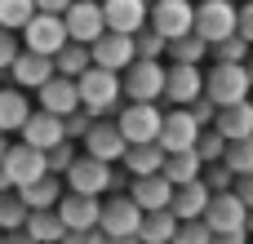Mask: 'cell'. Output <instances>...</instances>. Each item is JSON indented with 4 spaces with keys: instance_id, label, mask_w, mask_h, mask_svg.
I'll return each instance as SVG.
<instances>
[{
    "instance_id": "10",
    "label": "cell",
    "mask_w": 253,
    "mask_h": 244,
    "mask_svg": "<svg viewBox=\"0 0 253 244\" xmlns=\"http://www.w3.org/2000/svg\"><path fill=\"white\" fill-rule=\"evenodd\" d=\"M151 27H156L165 40L191 36V31H196V4H191V0H156V4H151Z\"/></svg>"
},
{
    "instance_id": "44",
    "label": "cell",
    "mask_w": 253,
    "mask_h": 244,
    "mask_svg": "<svg viewBox=\"0 0 253 244\" xmlns=\"http://www.w3.org/2000/svg\"><path fill=\"white\" fill-rule=\"evenodd\" d=\"M89 129H93V116H89L84 107H80L76 116H67V138H71V142H84V138H89Z\"/></svg>"
},
{
    "instance_id": "41",
    "label": "cell",
    "mask_w": 253,
    "mask_h": 244,
    "mask_svg": "<svg viewBox=\"0 0 253 244\" xmlns=\"http://www.w3.org/2000/svg\"><path fill=\"white\" fill-rule=\"evenodd\" d=\"M173 244H213V231H209L205 218H196V222H182V227H178Z\"/></svg>"
},
{
    "instance_id": "3",
    "label": "cell",
    "mask_w": 253,
    "mask_h": 244,
    "mask_svg": "<svg viewBox=\"0 0 253 244\" xmlns=\"http://www.w3.org/2000/svg\"><path fill=\"white\" fill-rule=\"evenodd\" d=\"M116 124H120V133H125L129 147H138V142H160L165 111H160L156 102H125L120 116H116Z\"/></svg>"
},
{
    "instance_id": "31",
    "label": "cell",
    "mask_w": 253,
    "mask_h": 244,
    "mask_svg": "<svg viewBox=\"0 0 253 244\" xmlns=\"http://www.w3.org/2000/svg\"><path fill=\"white\" fill-rule=\"evenodd\" d=\"M178 227H182V222H178L173 209H156V213L142 218V231H138V236H142V244H173Z\"/></svg>"
},
{
    "instance_id": "40",
    "label": "cell",
    "mask_w": 253,
    "mask_h": 244,
    "mask_svg": "<svg viewBox=\"0 0 253 244\" xmlns=\"http://www.w3.org/2000/svg\"><path fill=\"white\" fill-rule=\"evenodd\" d=\"M76 160H80V151H76V142L67 138V142H58V147L49 151V173H62V178H67V169H71Z\"/></svg>"
},
{
    "instance_id": "53",
    "label": "cell",
    "mask_w": 253,
    "mask_h": 244,
    "mask_svg": "<svg viewBox=\"0 0 253 244\" xmlns=\"http://www.w3.org/2000/svg\"><path fill=\"white\" fill-rule=\"evenodd\" d=\"M9 147H13V142H9V133H0V164H4V156H9Z\"/></svg>"
},
{
    "instance_id": "8",
    "label": "cell",
    "mask_w": 253,
    "mask_h": 244,
    "mask_svg": "<svg viewBox=\"0 0 253 244\" xmlns=\"http://www.w3.org/2000/svg\"><path fill=\"white\" fill-rule=\"evenodd\" d=\"M62 22H67V36H71V40H80V44H98V40L107 36L102 0H76V4L62 13Z\"/></svg>"
},
{
    "instance_id": "54",
    "label": "cell",
    "mask_w": 253,
    "mask_h": 244,
    "mask_svg": "<svg viewBox=\"0 0 253 244\" xmlns=\"http://www.w3.org/2000/svg\"><path fill=\"white\" fill-rule=\"evenodd\" d=\"M245 71H249V80H253V58H249V62H245Z\"/></svg>"
},
{
    "instance_id": "25",
    "label": "cell",
    "mask_w": 253,
    "mask_h": 244,
    "mask_svg": "<svg viewBox=\"0 0 253 244\" xmlns=\"http://www.w3.org/2000/svg\"><path fill=\"white\" fill-rule=\"evenodd\" d=\"M209 200H213V191H209V187H205V178H200V182H187V187H178L169 209L178 213V222H196V218H205Z\"/></svg>"
},
{
    "instance_id": "1",
    "label": "cell",
    "mask_w": 253,
    "mask_h": 244,
    "mask_svg": "<svg viewBox=\"0 0 253 244\" xmlns=\"http://www.w3.org/2000/svg\"><path fill=\"white\" fill-rule=\"evenodd\" d=\"M76 84H80V107H84L93 120H111V116H120L125 80H120L116 71H107V67H89Z\"/></svg>"
},
{
    "instance_id": "26",
    "label": "cell",
    "mask_w": 253,
    "mask_h": 244,
    "mask_svg": "<svg viewBox=\"0 0 253 244\" xmlns=\"http://www.w3.org/2000/svg\"><path fill=\"white\" fill-rule=\"evenodd\" d=\"M31 102H27V89H0V133H22V124L31 120Z\"/></svg>"
},
{
    "instance_id": "17",
    "label": "cell",
    "mask_w": 253,
    "mask_h": 244,
    "mask_svg": "<svg viewBox=\"0 0 253 244\" xmlns=\"http://www.w3.org/2000/svg\"><path fill=\"white\" fill-rule=\"evenodd\" d=\"M22 142L49 156L58 142H67V120H62V116H53V111H40V107H36V111H31V120L22 124Z\"/></svg>"
},
{
    "instance_id": "6",
    "label": "cell",
    "mask_w": 253,
    "mask_h": 244,
    "mask_svg": "<svg viewBox=\"0 0 253 244\" xmlns=\"http://www.w3.org/2000/svg\"><path fill=\"white\" fill-rule=\"evenodd\" d=\"M67 40H71V36H67L62 13H36V18L22 27V49H31V53H49V58H58V49H62Z\"/></svg>"
},
{
    "instance_id": "34",
    "label": "cell",
    "mask_w": 253,
    "mask_h": 244,
    "mask_svg": "<svg viewBox=\"0 0 253 244\" xmlns=\"http://www.w3.org/2000/svg\"><path fill=\"white\" fill-rule=\"evenodd\" d=\"M36 13H40L36 0H0V27H9V31H22Z\"/></svg>"
},
{
    "instance_id": "16",
    "label": "cell",
    "mask_w": 253,
    "mask_h": 244,
    "mask_svg": "<svg viewBox=\"0 0 253 244\" xmlns=\"http://www.w3.org/2000/svg\"><path fill=\"white\" fill-rule=\"evenodd\" d=\"M205 98V71L200 67H182V62H169V80H165V102L173 107H191Z\"/></svg>"
},
{
    "instance_id": "51",
    "label": "cell",
    "mask_w": 253,
    "mask_h": 244,
    "mask_svg": "<svg viewBox=\"0 0 253 244\" xmlns=\"http://www.w3.org/2000/svg\"><path fill=\"white\" fill-rule=\"evenodd\" d=\"M9 191H18V187H13V178L4 173V164H0V196H9Z\"/></svg>"
},
{
    "instance_id": "47",
    "label": "cell",
    "mask_w": 253,
    "mask_h": 244,
    "mask_svg": "<svg viewBox=\"0 0 253 244\" xmlns=\"http://www.w3.org/2000/svg\"><path fill=\"white\" fill-rule=\"evenodd\" d=\"M71 4H76V0H36V9H40V13H67Z\"/></svg>"
},
{
    "instance_id": "13",
    "label": "cell",
    "mask_w": 253,
    "mask_h": 244,
    "mask_svg": "<svg viewBox=\"0 0 253 244\" xmlns=\"http://www.w3.org/2000/svg\"><path fill=\"white\" fill-rule=\"evenodd\" d=\"M80 147H84V156L107 160V164H120L125 151H129V142H125V133H120L116 120H93V129H89V138H84Z\"/></svg>"
},
{
    "instance_id": "7",
    "label": "cell",
    "mask_w": 253,
    "mask_h": 244,
    "mask_svg": "<svg viewBox=\"0 0 253 244\" xmlns=\"http://www.w3.org/2000/svg\"><path fill=\"white\" fill-rule=\"evenodd\" d=\"M111 182H116V164L93 160V156H84V151H80V160L67 169V191H80V196H102V191H111Z\"/></svg>"
},
{
    "instance_id": "29",
    "label": "cell",
    "mask_w": 253,
    "mask_h": 244,
    "mask_svg": "<svg viewBox=\"0 0 253 244\" xmlns=\"http://www.w3.org/2000/svg\"><path fill=\"white\" fill-rule=\"evenodd\" d=\"M58 76H67V80H80L89 67H93V44H80V40H67L62 49H58Z\"/></svg>"
},
{
    "instance_id": "18",
    "label": "cell",
    "mask_w": 253,
    "mask_h": 244,
    "mask_svg": "<svg viewBox=\"0 0 253 244\" xmlns=\"http://www.w3.org/2000/svg\"><path fill=\"white\" fill-rule=\"evenodd\" d=\"M36 107L40 111H53V116H76L80 111V84L76 80H67V76H53L49 84H40L36 89Z\"/></svg>"
},
{
    "instance_id": "49",
    "label": "cell",
    "mask_w": 253,
    "mask_h": 244,
    "mask_svg": "<svg viewBox=\"0 0 253 244\" xmlns=\"http://www.w3.org/2000/svg\"><path fill=\"white\" fill-rule=\"evenodd\" d=\"M213 244H253L249 231H227V236H213Z\"/></svg>"
},
{
    "instance_id": "37",
    "label": "cell",
    "mask_w": 253,
    "mask_h": 244,
    "mask_svg": "<svg viewBox=\"0 0 253 244\" xmlns=\"http://www.w3.org/2000/svg\"><path fill=\"white\" fill-rule=\"evenodd\" d=\"M227 147H231V142L218 133V124H213V129H205V133H200V142H196V151H200V160H205V164H222V160H227Z\"/></svg>"
},
{
    "instance_id": "15",
    "label": "cell",
    "mask_w": 253,
    "mask_h": 244,
    "mask_svg": "<svg viewBox=\"0 0 253 244\" xmlns=\"http://www.w3.org/2000/svg\"><path fill=\"white\" fill-rule=\"evenodd\" d=\"M133 62H138V49H133V36H125V31H107L93 44V67H107V71L125 76Z\"/></svg>"
},
{
    "instance_id": "42",
    "label": "cell",
    "mask_w": 253,
    "mask_h": 244,
    "mask_svg": "<svg viewBox=\"0 0 253 244\" xmlns=\"http://www.w3.org/2000/svg\"><path fill=\"white\" fill-rule=\"evenodd\" d=\"M18 53H22V40H18V31H9V27H0V71H4V76L13 71V62H18Z\"/></svg>"
},
{
    "instance_id": "39",
    "label": "cell",
    "mask_w": 253,
    "mask_h": 244,
    "mask_svg": "<svg viewBox=\"0 0 253 244\" xmlns=\"http://www.w3.org/2000/svg\"><path fill=\"white\" fill-rule=\"evenodd\" d=\"M236 173L227 169V164H205V187L213 191V196H227V191H236Z\"/></svg>"
},
{
    "instance_id": "5",
    "label": "cell",
    "mask_w": 253,
    "mask_h": 244,
    "mask_svg": "<svg viewBox=\"0 0 253 244\" xmlns=\"http://www.w3.org/2000/svg\"><path fill=\"white\" fill-rule=\"evenodd\" d=\"M120 80H125V98H129V102H160V98H165L169 67H165V62H147V58H138Z\"/></svg>"
},
{
    "instance_id": "4",
    "label": "cell",
    "mask_w": 253,
    "mask_h": 244,
    "mask_svg": "<svg viewBox=\"0 0 253 244\" xmlns=\"http://www.w3.org/2000/svg\"><path fill=\"white\" fill-rule=\"evenodd\" d=\"M236 31H240V9H236L231 0H200V4H196V36H205L209 49H213L218 40L236 36Z\"/></svg>"
},
{
    "instance_id": "9",
    "label": "cell",
    "mask_w": 253,
    "mask_h": 244,
    "mask_svg": "<svg viewBox=\"0 0 253 244\" xmlns=\"http://www.w3.org/2000/svg\"><path fill=\"white\" fill-rule=\"evenodd\" d=\"M200 120L191 116V107H173V111H165V129H160V147L173 156V151H196V142H200Z\"/></svg>"
},
{
    "instance_id": "27",
    "label": "cell",
    "mask_w": 253,
    "mask_h": 244,
    "mask_svg": "<svg viewBox=\"0 0 253 244\" xmlns=\"http://www.w3.org/2000/svg\"><path fill=\"white\" fill-rule=\"evenodd\" d=\"M218 133H222L227 142L253 138V98H249V102H236V107H222V111H218Z\"/></svg>"
},
{
    "instance_id": "38",
    "label": "cell",
    "mask_w": 253,
    "mask_h": 244,
    "mask_svg": "<svg viewBox=\"0 0 253 244\" xmlns=\"http://www.w3.org/2000/svg\"><path fill=\"white\" fill-rule=\"evenodd\" d=\"M236 178H245V173H253V138H240V142H231L227 147V160H222Z\"/></svg>"
},
{
    "instance_id": "55",
    "label": "cell",
    "mask_w": 253,
    "mask_h": 244,
    "mask_svg": "<svg viewBox=\"0 0 253 244\" xmlns=\"http://www.w3.org/2000/svg\"><path fill=\"white\" fill-rule=\"evenodd\" d=\"M249 236H253V209H249Z\"/></svg>"
},
{
    "instance_id": "30",
    "label": "cell",
    "mask_w": 253,
    "mask_h": 244,
    "mask_svg": "<svg viewBox=\"0 0 253 244\" xmlns=\"http://www.w3.org/2000/svg\"><path fill=\"white\" fill-rule=\"evenodd\" d=\"M165 178H169L173 187L200 182V178H205V160H200V151H173V156L165 160Z\"/></svg>"
},
{
    "instance_id": "48",
    "label": "cell",
    "mask_w": 253,
    "mask_h": 244,
    "mask_svg": "<svg viewBox=\"0 0 253 244\" xmlns=\"http://www.w3.org/2000/svg\"><path fill=\"white\" fill-rule=\"evenodd\" d=\"M236 196H240V200H245V204L253 209V173H245V178L236 182Z\"/></svg>"
},
{
    "instance_id": "56",
    "label": "cell",
    "mask_w": 253,
    "mask_h": 244,
    "mask_svg": "<svg viewBox=\"0 0 253 244\" xmlns=\"http://www.w3.org/2000/svg\"><path fill=\"white\" fill-rule=\"evenodd\" d=\"M0 244H4V231H0Z\"/></svg>"
},
{
    "instance_id": "28",
    "label": "cell",
    "mask_w": 253,
    "mask_h": 244,
    "mask_svg": "<svg viewBox=\"0 0 253 244\" xmlns=\"http://www.w3.org/2000/svg\"><path fill=\"white\" fill-rule=\"evenodd\" d=\"M27 231L36 236V244H62V240H67V222H62L58 209H31Z\"/></svg>"
},
{
    "instance_id": "32",
    "label": "cell",
    "mask_w": 253,
    "mask_h": 244,
    "mask_svg": "<svg viewBox=\"0 0 253 244\" xmlns=\"http://www.w3.org/2000/svg\"><path fill=\"white\" fill-rule=\"evenodd\" d=\"M209 58V40L205 36H178V40H169V62H182V67H200Z\"/></svg>"
},
{
    "instance_id": "33",
    "label": "cell",
    "mask_w": 253,
    "mask_h": 244,
    "mask_svg": "<svg viewBox=\"0 0 253 244\" xmlns=\"http://www.w3.org/2000/svg\"><path fill=\"white\" fill-rule=\"evenodd\" d=\"M27 218H31V209L18 191L0 196V231H18V227H27Z\"/></svg>"
},
{
    "instance_id": "43",
    "label": "cell",
    "mask_w": 253,
    "mask_h": 244,
    "mask_svg": "<svg viewBox=\"0 0 253 244\" xmlns=\"http://www.w3.org/2000/svg\"><path fill=\"white\" fill-rule=\"evenodd\" d=\"M218 111H222V107H218V102H213L209 93H205L200 102H191V116L200 120V129H213V124H218Z\"/></svg>"
},
{
    "instance_id": "12",
    "label": "cell",
    "mask_w": 253,
    "mask_h": 244,
    "mask_svg": "<svg viewBox=\"0 0 253 244\" xmlns=\"http://www.w3.org/2000/svg\"><path fill=\"white\" fill-rule=\"evenodd\" d=\"M142 209L133 204V196H111V200H102V236L111 240V236H138L142 231Z\"/></svg>"
},
{
    "instance_id": "45",
    "label": "cell",
    "mask_w": 253,
    "mask_h": 244,
    "mask_svg": "<svg viewBox=\"0 0 253 244\" xmlns=\"http://www.w3.org/2000/svg\"><path fill=\"white\" fill-rule=\"evenodd\" d=\"M62 244H107V236H102V227H93V231H67Z\"/></svg>"
},
{
    "instance_id": "50",
    "label": "cell",
    "mask_w": 253,
    "mask_h": 244,
    "mask_svg": "<svg viewBox=\"0 0 253 244\" xmlns=\"http://www.w3.org/2000/svg\"><path fill=\"white\" fill-rule=\"evenodd\" d=\"M4 244H36V236L27 227H18V231H4Z\"/></svg>"
},
{
    "instance_id": "2",
    "label": "cell",
    "mask_w": 253,
    "mask_h": 244,
    "mask_svg": "<svg viewBox=\"0 0 253 244\" xmlns=\"http://www.w3.org/2000/svg\"><path fill=\"white\" fill-rule=\"evenodd\" d=\"M205 93L218 102V107H236V102H249L253 98V80L245 71V62H213L205 71Z\"/></svg>"
},
{
    "instance_id": "36",
    "label": "cell",
    "mask_w": 253,
    "mask_h": 244,
    "mask_svg": "<svg viewBox=\"0 0 253 244\" xmlns=\"http://www.w3.org/2000/svg\"><path fill=\"white\" fill-rule=\"evenodd\" d=\"M133 49H138V58H147V62H160V58L169 53V40H165L156 27H142V31L133 36Z\"/></svg>"
},
{
    "instance_id": "20",
    "label": "cell",
    "mask_w": 253,
    "mask_h": 244,
    "mask_svg": "<svg viewBox=\"0 0 253 244\" xmlns=\"http://www.w3.org/2000/svg\"><path fill=\"white\" fill-rule=\"evenodd\" d=\"M67 231H93L102 222V196H80V191H67L62 204H58Z\"/></svg>"
},
{
    "instance_id": "35",
    "label": "cell",
    "mask_w": 253,
    "mask_h": 244,
    "mask_svg": "<svg viewBox=\"0 0 253 244\" xmlns=\"http://www.w3.org/2000/svg\"><path fill=\"white\" fill-rule=\"evenodd\" d=\"M249 49H253V44L245 40V36H240V31H236V36L218 40V44L209 49V58H213V62H249V58H253Z\"/></svg>"
},
{
    "instance_id": "19",
    "label": "cell",
    "mask_w": 253,
    "mask_h": 244,
    "mask_svg": "<svg viewBox=\"0 0 253 244\" xmlns=\"http://www.w3.org/2000/svg\"><path fill=\"white\" fill-rule=\"evenodd\" d=\"M102 13H107V31L138 36L142 27H151V4L147 0H102Z\"/></svg>"
},
{
    "instance_id": "14",
    "label": "cell",
    "mask_w": 253,
    "mask_h": 244,
    "mask_svg": "<svg viewBox=\"0 0 253 244\" xmlns=\"http://www.w3.org/2000/svg\"><path fill=\"white\" fill-rule=\"evenodd\" d=\"M4 173L13 178V187L22 191V187H31L36 178H44L49 173V156L44 151H36V147H27V142H13L9 147V156H4Z\"/></svg>"
},
{
    "instance_id": "24",
    "label": "cell",
    "mask_w": 253,
    "mask_h": 244,
    "mask_svg": "<svg viewBox=\"0 0 253 244\" xmlns=\"http://www.w3.org/2000/svg\"><path fill=\"white\" fill-rule=\"evenodd\" d=\"M18 196L27 200V209H58L62 196H67V178H62V173H44V178H36L31 187H22Z\"/></svg>"
},
{
    "instance_id": "52",
    "label": "cell",
    "mask_w": 253,
    "mask_h": 244,
    "mask_svg": "<svg viewBox=\"0 0 253 244\" xmlns=\"http://www.w3.org/2000/svg\"><path fill=\"white\" fill-rule=\"evenodd\" d=\"M107 244H142V236H111Z\"/></svg>"
},
{
    "instance_id": "21",
    "label": "cell",
    "mask_w": 253,
    "mask_h": 244,
    "mask_svg": "<svg viewBox=\"0 0 253 244\" xmlns=\"http://www.w3.org/2000/svg\"><path fill=\"white\" fill-rule=\"evenodd\" d=\"M9 76H13L18 89H40V84H49V80L58 76V62H53L49 53H31V49H22Z\"/></svg>"
},
{
    "instance_id": "46",
    "label": "cell",
    "mask_w": 253,
    "mask_h": 244,
    "mask_svg": "<svg viewBox=\"0 0 253 244\" xmlns=\"http://www.w3.org/2000/svg\"><path fill=\"white\" fill-rule=\"evenodd\" d=\"M240 36L253 44V0H245V4H240Z\"/></svg>"
},
{
    "instance_id": "11",
    "label": "cell",
    "mask_w": 253,
    "mask_h": 244,
    "mask_svg": "<svg viewBox=\"0 0 253 244\" xmlns=\"http://www.w3.org/2000/svg\"><path fill=\"white\" fill-rule=\"evenodd\" d=\"M205 222H209V231H213V236H227V231H249V204H245L236 191L213 196V200H209V209H205Z\"/></svg>"
},
{
    "instance_id": "22",
    "label": "cell",
    "mask_w": 253,
    "mask_h": 244,
    "mask_svg": "<svg viewBox=\"0 0 253 244\" xmlns=\"http://www.w3.org/2000/svg\"><path fill=\"white\" fill-rule=\"evenodd\" d=\"M173 182L165 178V173H151V178H133L129 182V196H133V204L142 209V213H156V209H169L173 204Z\"/></svg>"
},
{
    "instance_id": "23",
    "label": "cell",
    "mask_w": 253,
    "mask_h": 244,
    "mask_svg": "<svg viewBox=\"0 0 253 244\" xmlns=\"http://www.w3.org/2000/svg\"><path fill=\"white\" fill-rule=\"evenodd\" d=\"M165 160H169V151H165L160 142H138V147L125 151L120 169L133 173V178H151V173H165Z\"/></svg>"
}]
</instances>
